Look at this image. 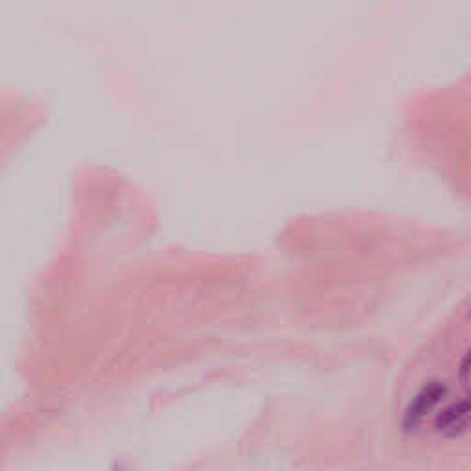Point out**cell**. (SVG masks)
I'll return each instance as SVG.
<instances>
[{
	"instance_id": "cell-1",
	"label": "cell",
	"mask_w": 471,
	"mask_h": 471,
	"mask_svg": "<svg viewBox=\"0 0 471 471\" xmlns=\"http://www.w3.org/2000/svg\"><path fill=\"white\" fill-rule=\"evenodd\" d=\"M445 394H447V387H445L442 381H429L427 385H423L422 390H420V392L410 400L409 405H407L402 422L403 429H405V431H412V429L444 400Z\"/></svg>"
},
{
	"instance_id": "cell-2",
	"label": "cell",
	"mask_w": 471,
	"mask_h": 471,
	"mask_svg": "<svg viewBox=\"0 0 471 471\" xmlns=\"http://www.w3.org/2000/svg\"><path fill=\"white\" fill-rule=\"evenodd\" d=\"M435 427L445 438H457L471 427V394L445 407L435 420Z\"/></svg>"
},
{
	"instance_id": "cell-3",
	"label": "cell",
	"mask_w": 471,
	"mask_h": 471,
	"mask_svg": "<svg viewBox=\"0 0 471 471\" xmlns=\"http://www.w3.org/2000/svg\"><path fill=\"white\" fill-rule=\"evenodd\" d=\"M471 375V348L464 353V358L460 359V365H458V378L460 381H466Z\"/></svg>"
},
{
	"instance_id": "cell-4",
	"label": "cell",
	"mask_w": 471,
	"mask_h": 471,
	"mask_svg": "<svg viewBox=\"0 0 471 471\" xmlns=\"http://www.w3.org/2000/svg\"><path fill=\"white\" fill-rule=\"evenodd\" d=\"M113 471H126V470H123V467H122V466H118V464H116V466H114V467H113Z\"/></svg>"
}]
</instances>
